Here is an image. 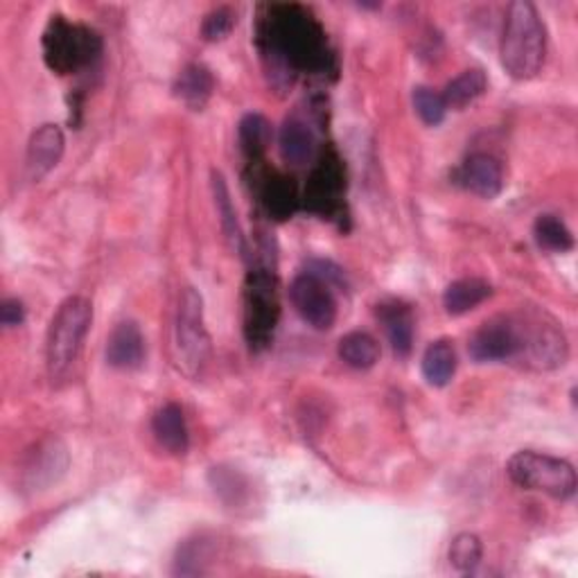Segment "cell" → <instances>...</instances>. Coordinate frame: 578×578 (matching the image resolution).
I'll list each match as a JSON object with an SVG mask.
<instances>
[{"mask_svg": "<svg viewBox=\"0 0 578 578\" xmlns=\"http://www.w3.org/2000/svg\"><path fill=\"white\" fill-rule=\"evenodd\" d=\"M547 57V28L540 12L528 0H515L509 6L504 32L500 41V60L504 71L517 79H534Z\"/></svg>", "mask_w": 578, "mask_h": 578, "instance_id": "cell-1", "label": "cell"}, {"mask_svg": "<svg viewBox=\"0 0 578 578\" xmlns=\"http://www.w3.org/2000/svg\"><path fill=\"white\" fill-rule=\"evenodd\" d=\"M93 323V306L86 297H68L55 312L45 334V366L53 379H62L77 364Z\"/></svg>", "mask_w": 578, "mask_h": 578, "instance_id": "cell-2", "label": "cell"}, {"mask_svg": "<svg viewBox=\"0 0 578 578\" xmlns=\"http://www.w3.org/2000/svg\"><path fill=\"white\" fill-rule=\"evenodd\" d=\"M174 360L192 379H197L211 360V334L204 321V299L195 287H185L179 297L174 319Z\"/></svg>", "mask_w": 578, "mask_h": 578, "instance_id": "cell-3", "label": "cell"}, {"mask_svg": "<svg viewBox=\"0 0 578 578\" xmlns=\"http://www.w3.org/2000/svg\"><path fill=\"white\" fill-rule=\"evenodd\" d=\"M506 472L515 486L549 495L560 502L571 500L576 493L574 465L552 454H543L536 450L515 452L506 463Z\"/></svg>", "mask_w": 578, "mask_h": 578, "instance_id": "cell-4", "label": "cell"}, {"mask_svg": "<svg viewBox=\"0 0 578 578\" xmlns=\"http://www.w3.org/2000/svg\"><path fill=\"white\" fill-rule=\"evenodd\" d=\"M45 62L57 73H73L100 55V36L88 28L55 19L43 36Z\"/></svg>", "mask_w": 578, "mask_h": 578, "instance_id": "cell-5", "label": "cell"}, {"mask_svg": "<svg viewBox=\"0 0 578 578\" xmlns=\"http://www.w3.org/2000/svg\"><path fill=\"white\" fill-rule=\"evenodd\" d=\"M271 43L292 64L314 66L323 60V34L299 8H278L271 23Z\"/></svg>", "mask_w": 578, "mask_h": 578, "instance_id": "cell-6", "label": "cell"}, {"mask_svg": "<svg viewBox=\"0 0 578 578\" xmlns=\"http://www.w3.org/2000/svg\"><path fill=\"white\" fill-rule=\"evenodd\" d=\"M278 321L276 280L267 271H254L245 292V332L254 349L269 344Z\"/></svg>", "mask_w": 578, "mask_h": 578, "instance_id": "cell-7", "label": "cell"}, {"mask_svg": "<svg viewBox=\"0 0 578 578\" xmlns=\"http://www.w3.org/2000/svg\"><path fill=\"white\" fill-rule=\"evenodd\" d=\"M289 299H292L301 319L314 330H330L336 321V299L330 285L314 271H306L295 278L289 287Z\"/></svg>", "mask_w": 578, "mask_h": 578, "instance_id": "cell-8", "label": "cell"}, {"mask_svg": "<svg viewBox=\"0 0 578 578\" xmlns=\"http://www.w3.org/2000/svg\"><path fill=\"white\" fill-rule=\"evenodd\" d=\"M468 351L479 364L515 360L522 353V325L513 319L486 321L472 334Z\"/></svg>", "mask_w": 578, "mask_h": 578, "instance_id": "cell-9", "label": "cell"}, {"mask_svg": "<svg viewBox=\"0 0 578 578\" xmlns=\"http://www.w3.org/2000/svg\"><path fill=\"white\" fill-rule=\"evenodd\" d=\"M68 470V450L60 439L41 441L23 463V484L30 491H45Z\"/></svg>", "mask_w": 578, "mask_h": 578, "instance_id": "cell-10", "label": "cell"}, {"mask_svg": "<svg viewBox=\"0 0 578 578\" xmlns=\"http://www.w3.org/2000/svg\"><path fill=\"white\" fill-rule=\"evenodd\" d=\"M66 150L64 131L57 125H41L28 140L25 150V176L32 183H39L51 174Z\"/></svg>", "mask_w": 578, "mask_h": 578, "instance_id": "cell-11", "label": "cell"}, {"mask_svg": "<svg viewBox=\"0 0 578 578\" xmlns=\"http://www.w3.org/2000/svg\"><path fill=\"white\" fill-rule=\"evenodd\" d=\"M522 325V353L532 360L538 368H556L567 360L565 334L554 323L534 321L532 325Z\"/></svg>", "mask_w": 578, "mask_h": 578, "instance_id": "cell-12", "label": "cell"}, {"mask_svg": "<svg viewBox=\"0 0 578 578\" xmlns=\"http://www.w3.org/2000/svg\"><path fill=\"white\" fill-rule=\"evenodd\" d=\"M459 183L481 200H495L504 188V172L495 157L472 154L459 170Z\"/></svg>", "mask_w": 578, "mask_h": 578, "instance_id": "cell-13", "label": "cell"}, {"mask_svg": "<svg viewBox=\"0 0 578 578\" xmlns=\"http://www.w3.org/2000/svg\"><path fill=\"white\" fill-rule=\"evenodd\" d=\"M144 360V336L133 321H122L114 328L107 342V362L114 368L131 371Z\"/></svg>", "mask_w": 578, "mask_h": 578, "instance_id": "cell-14", "label": "cell"}, {"mask_svg": "<svg viewBox=\"0 0 578 578\" xmlns=\"http://www.w3.org/2000/svg\"><path fill=\"white\" fill-rule=\"evenodd\" d=\"M152 431H154L157 443L165 452H170L174 457H183L188 452V448H190L188 422H185L183 409L176 403H168L154 414Z\"/></svg>", "mask_w": 578, "mask_h": 578, "instance_id": "cell-15", "label": "cell"}, {"mask_svg": "<svg viewBox=\"0 0 578 578\" xmlns=\"http://www.w3.org/2000/svg\"><path fill=\"white\" fill-rule=\"evenodd\" d=\"M278 150L285 163L306 165L317 154V138L303 120H287L278 133Z\"/></svg>", "mask_w": 578, "mask_h": 578, "instance_id": "cell-16", "label": "cell"}, {"mask_svg": "<svg viewBox=\"0 0 578 578\" xmlns=\"http://www.w3.org/2000/svg\"><path fill=\"white\" fill-rule=\"evenodd\" d=\"M377 319L387 332L392 349L405 357L411 351L414 344V314L407 306L394 301V303H382L377 306Z\"/></svg>", "mask_w": 578, "mask_h": 578, "instance_id": "cell-17", "label": "cell"}, {"mask_svg": "<svg viewBox=\"0 0 578 578\" xmlns=\"http://www.w3.org/2000/svg\"><path fill=\"white\" fill-rule=\"evenodd\" d=\"M213 86H215V82H213V75L206 66L190 64L176 77L174 95L185 107L200 111L208 103Z\"/></svg>", "mask_w": 578, "mask_h": 578, "instance_id": "cell-18", "label": "cell"}, {"mask_svg": "<svg viewBox=\"0 0 578 578\" xmlns=\"http://www.w3.org/2000/svg\"><path fill=\"white\" fill-rule=\"evenodd\" d=\"M493 295V287L481 280V278H461L448 285L446 295H443V306L446 312L452 317H461L477 306L484 303Z\"/></svg>", "mask_w": 578, "mask_h": 578, "instance_id": "cell-19", "label": "cell"}, {"mask_svg": "<svg viewBox=\"0 0 578 578\" xmlns=\"http://www.w3.org/2000/svg\"><path fill=\"white\" fill-rule=\"evenodd\" d=\"M457 373V353L450 342H434L422 355V377L429 387H446Z\"/></svg>", "mask_w": 578, "mask_h": 578, "instance_id": "cell-20", "label": "cell"}, {"mask_svg": "<svg viewBox=\"0 0 578 578\" xmlns=\"http://www.w3.org/2000/svg\"><path fill=\"white\" fill-rule=\"evenodd\" d=\"M340 357L346 366L355 368V371H368L377 364L379 360V344L375 336H371L368 332L355 330L349 332L346 336H342L340 342Z\"/></svg>", "mask_w": 578, "mask_h": 578, "instance_id": "cell-21", "label": "cell"}, {"mask_svg": "<svg viewBox=\"0 0 578 578\" xmlns=\"http://www.w3.org/2000/svg\"><path fill=\"white\" fill-rule=\"evenodd\" d=\"M211 183H213V195H215V206H217V213H220L222 231L228 239V245H231L233 251L245 254V235H243V228H239V222H237V215H235V208H233V202H231L228 185H226L224 176L215 170H213Z\"/></svg>", "mask_w": 578, "mask_h": 578, "instance_id": "cell-22", "label": "cell"}, {"mask_svg": "<svg viewBox=\"0 0 578 578\" xmlns=\"http://www.w3.org/2000/svg\"><path fill=\"white\" fill-rule=\"evenodd\" d=\"M489 88V79L484 75V71L472 68L461 73L457 79H452L446 90H443V103L448 109H463L468 105H472L477 98L484 95V90Z\"/></svg>", "mask_w": 578, "mask_h": 578, "instance_id": "cell-23", "label": "cell"}, {"mask_svg": "<svg viewBox=\"0 0 578 578\" xmlns=\"http://www.w3.org/2000/svg\"><path fill=\"white\" fill-rule=\"evenodd\" d=\"M271 142V125L260 114H249L239 122V144L249 159H258L267 152Z\"/></svg>", "mask_w": 578, "mask_h": 578, "instance_id": "cell-24", "label": "cell"}, {"mask_svg": "<svg viewBox=\"0 0 578 578\" xmlns=\"http://www.w3.org/2000/svg\"><path fill=\"white\" fill-rule=\"evenodd\" d=\"M534 235H536V243L547 249V251H569L574 247V237L571 231L565 226L563 220H558L556 215H540L536 220L534 226Z\"/></svg>", "mask_w": 578, "mask_h": 578, "instance_id": "cell-25", "label": "cell"}, {"mask_svg": "<svg viewBox=\"0 0 578 578\" xmlns=\"http://www.w3.org/2000/svg\"><path fill=\"white\" fill-rule=\"evenodd\" d=\"M414 109L420 116V120L429 127H437L446 120V103H443V95L434 93L427 86H418L414 88Z\"/></svg>", "mask_w": 578, "mask_h": 578, "instance_id": "cell-26", "label": "cell"}, {"mask_svg": "<svg viewBox=\"0 0 578 578\" xmlns=\"http://www.w3.org/2000/svg\"><path fill=\"white\" fill-rule=\"evenodd\" d=\"M481 554H484V547L474 534H459L450 547V563L459 571H474L481 563Z\"/></svg>", "mask_w": 578, "mask_h": 578, "instance_id": "cell-27", "label": "cell"}, {"mask_svg": "<svg viewBox=\"0 0 578 578\" xmlns=\"http://www.w3.org/2000/svg\"><path fill=\"white\" fill-rule=\"evenodd\" d=\"M233 25H235L233 12L226 10V8H220V10H215V12H211V14L206 17V21H204V36H206L208 41L224 39V36L231 32Z\"/></svg>", "mask_w": 578, "mask_h": 578, "instance_id": "cell-28", "label": "cell"}, {"mask_svg": "<svg viewBox=\"0 0 578 578\" xmlns=\"http://www.w3.org/2000/svg\"><path fill=\"white\" fill-rule=\"evenodd\" d=\"M23 319H25V308L21 301L8 299L3 301V306H0V323L6 328H17L23 323Z\"/></svg>", "mask_w": 578, "mask_h": 578, "instance_id": "cell-29", "label": "cell"}]
</instances>
